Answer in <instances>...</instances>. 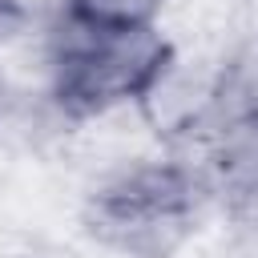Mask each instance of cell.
<instances>
[{"mask_svg": "<svg viewBox=\"0 0 258 258\" xmlns=\"http://www.w3.org/2000/svg\"><path fill=\"white\" fill-rule=\"evenodd\" d=\"M169 64V44L153 24L93 20L69 12L52 40V89L56 101L77 113H105L121 101L149 93Z\"/></svg>", "mask_w": 258, "mask_h": 258, "instance_id": "obj_1", "label": "cell"}, {"mask_svg": "<svg viewBox=\"0 0 258 258\" xmlns=\"http://www.w3.org/2000/svg\"><path fill=\"white\" fill-rule=\"evenodd\" d=\"M198 218V198L185 173L169 165H141L109 181L93 206V234L129 258H165L185 242Z\"/></svg>", "mask_w": 258, "mask_h": 258, "instance_id": "obj_2", "label": "cell"}, {"mask_svg": "<svg viewBox=\"0 0 258 258\" xmlns=\"http://www.w3.org/2000/svg\"><path fill=\"white\" fill-rule=\"evenodd\" d=\"M161 0H69V12L93 16V20H129V24H149L153 8Z\"/></svg>", "mask_w": 258, "mask_h": 258, "instance_id": "obj_3", "label": "cell"}, {"mask_svg": "<svg viewBox=\"0 0 258 258\" xmlns=\"http://www.w3.org/2000/svg\"><path fill=\"white\" fill-rule=\"evenodd\" d=\"M12 16H16V0H0V28H4Z\"/></svg>", "mask_w": 258, "mask_h": 258, "instance_id": "obj_4", "label": "cell"}]
</instances>
